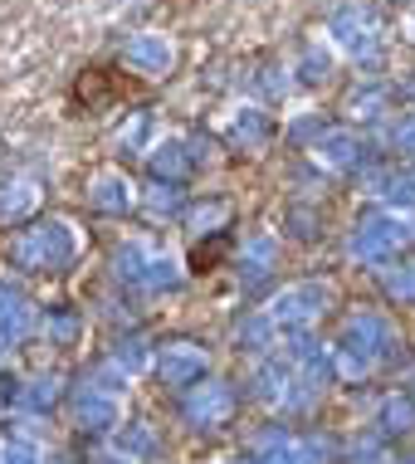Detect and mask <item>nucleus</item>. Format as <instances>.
Segmentation results:
<instances>
[{
	"label": "nucleus",
	"instance_id": "obj_1",
	"mask_svg": "<svg viewBox=\"0 0 415 464\" xmlns=\"http://www.w3.org/2000/svg\"><path fill=\"white\" fill-rule=\"evenodd\" d=\"M128 98H147V83L118 64H88L69 83V112H79V118L108 112L112 103H128Z\"/></svg>",
	"mask_w": 415,
	"mask_h": 464
},
{
	"label": "nucleus",
	"instance_id": "obj_2",
	"mask_svg": "<svg viewBox=\"0 0 415 464\" xmlns=\"http://www.w3.org/2000/svg\"><path fill=\"white\" fill-rule=\"evenodd\" d=\"M235 249V230H216L210 240H200L191 245V274H216L220 269V259Z\"/></svg>",
	"mask_w": 415,
	"mask_h": 464
}]
</instances>
